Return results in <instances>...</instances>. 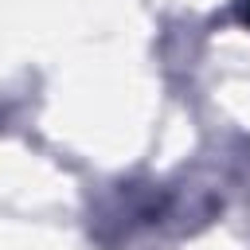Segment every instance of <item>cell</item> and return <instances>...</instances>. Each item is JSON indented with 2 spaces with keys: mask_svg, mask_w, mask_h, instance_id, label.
<instances>
[{
  "mask_svg": "<svg viewBox=\"0 0 250 250\" xmlns=\"http://www.w3.org/2000/svg\"><path fill=\"white\" fill-rule=\"evenodd\" d=\"M246 20H250V8H246Z\"/></svg>",
  "mask_w": 250,
  "mask_h": 250,
  "instance_id": "1",
  "label": "cell"
}]
</instances>
